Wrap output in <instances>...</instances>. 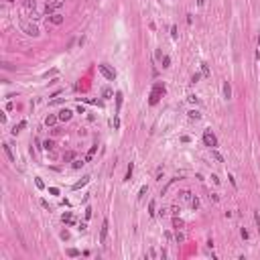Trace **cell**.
<instances>
[{
    "label": "cell",
    "mask_w": 260,
    "mask_h": 260,
    "mask_svg": "<svg viewBox=\"0 0 260 260\" xmlns=\"http://www.w3.org/2000/svg\"><path fill=\"white\" fill-rule=\"evenodd\" d=\"M163 94H165V85L157 83V85L152 88V92H151V100H148V102H151V106H155V104L161 100V96H163Z\"/></svg>",
    "instance_id": "1"
},
{
    "label": "cell",
    "mask_w": 260,
    "mask_h": 260,
    "mask_svg": "<svg viewBox=\"0 0 260 260\" xmlns=\"http://www.w3.org/2000/svg\"><path fill=\"white\" fill-rule=\"evenodd\" d=\"M21 28H22V33L28 35V37H39V28L33 22H21Z\"/></svg>",
    "instance_id": "2"
},
{
    "label": "cell",
    "mask_w": 260,
    "mask_h": 260,
    "mask_svg": "<svg viewBox=\"0 0 260 260\" xmlns=\"http://www.w3.org/2000/svg\"><path fill=\"white\" fill-rule=\"evenodd\" d=\"M203 142H205V146H209V148H215V146H218V138H215V134H213L212 130H205V132H203Z\"/></svg>",
    "instance_id": "3"
},
{
    "label": "cell",
    "mask_w": 260,
    "mask_h": 260,
    "mask_svg": "<svg viewBox=\"0 0 260 260\" xmlns=\"http://www.w3.org/2000/svg\"><path fill=\"white\" fill-rule=\"evenodd\" d=\"M98 69H100V73H102L106 79H110V82H114V79H116V73H114L108 65H104V63H102V65H98Z\"/></svg>",
    "instance_id": "4"
},
{
    "label": "cell",
    "mask_w": 260,
    "mask_h": 260,
    "mask_svg": "<svg viewBox=\"0 0 260 260\" xmlns=\"http://www.w3.org/2000/svg\"><path fill=\"white\" fill-rule=\"evenodd\" d=\"M63 6V0H47V6H45V10H47V14H53V10H57V8Z\"/></svg>",
    "instance_id": "5"
},
{
    "label": "cell",
    "mask_w": 260,
    "mask_h": 260,
    "mask_svg": "<svg viewBox=\"0 0 260 260\" xmlns=\"http://www.w3.org/2000/svg\"><path fill=\"white\" fill-rule=\"evenodd\" d=\"M108 228H110V224H108V219H104L102 222V232H100V242H106V238H108Z\"/></svg>",
    "instance_id": "6"
},
{
    "label": "cell",
    "mask_w": 260,
    "mask_h": 260,
    "mask_svg": "<svg viewBox=\"0 0 260 260\" xmlns=\"http://www.w3.org/2000/svg\"><path fill=\"white\" fill-rule=\"evenodd\" d=\"M71 116H73V112H71V110H67V108H63L61 112H59V120H61V122H69V120H71Z\"/></svg>",
    "instance_id": "7"
},
{
    "label": "cell",
    "mask_w": 260,
    "mask_h": 260,
    "mask_svg": "<svg viewBox=\"0 0 260 260\" xmlns=\"http://www.w3.org/2000/svg\"><path fill=\"white\" fill-rule=\"evenodd\" d=\"M2 146H4V152H6L8 161H10V163H16V157H14V152H12V148H10V144H8V142H4Z\"/></svg>",
    "instance_id": "8"
},
{
    "label": "cell",
    "mask_w": 260,
    "mask_h": 260,
    "mask_svg": "<svg viewBox=\"0 0 260 260\" xmlns=\"http://www.w3.org/2000/svg\"><path fill=\"white\" fill-rule=\"evenodd\" d=\"M222 92H224V98H226V100H230V98H232V85H230V82H224Z\"/></svg>",
    "instance_id": "9"
},
{
    "label": "cell",
    "mask_w": 260,
    "mask_h": 260,
    "mask_svg": "<svg viewBox=\"0 0 260 260\" xmlns=\"http://www.w3.org/2000/svg\"><path fill=\"white\" fill-rule=\"evenodd\" d=\"M89 179H92V177H89V175H85V177H83L82 181H77V183L73 185V191H77V189H82L83 185H88V183H89Z\"/></svg>",
    "instance_id": "10"
},
{
    "label": "cell",
    "mask_w": 260,
    "mask_h": 260,
    "mask_svg": "<svg viewBox=\"0 0 260 260\" xmlns=\"http://www.w3.org/2000/svg\"><path fill=\"white\" fill-rule=\"evenodd\" d=\"M49 21L53 22V25H61V22H63V16H61L59 12H53L51 16H49Z\"/></svg>",
    "instance_id": "11"
},
{
    "label": "cell",
    "mask_w": 260,
    "mask_h": 260,
    "mask_svg": "<svg viewBox=\"0 0 260 260\" xmlns=\"http://www.w3.org/2000/svg\"><path fill=\"white\" fill-rule=\"evenodd\" d=\"M96 152H98V144H94V146H92V148L88 151V155H85V158H83V161H92Z\"/></svg>",
    "instance_id": "12"
},
{
    "label": "cell",
    "mask_w": 260,
    "mask_h": 260,
    "mask_svg": "<svg viewBox=\"0 0 260 260\" xmlns=\"http://www.w3.org/2000/svg\"><path fill=\"white\" fill-rule=\"evenodd\" d=\"M25 126H27V122H25V120H22V122H18V124H16V126H14V128H12V130H10V132H12L14 136H16V134H18V132H21V130H22V128H25Z\"/></svg>",
    "instance_id": "13"
},
{
    "label": "cell",
    "mask_w": 260,
    "mask_h": 260,
    "mask_svg": "<svg viewBox=\"0 0 260 260\" xmlns=\"http://www.w3.org/2000/svg\"><path fill=\"white\" fill-rule=\"evenodd\" d=\"M57 120H59V116H53V114H49V116L45 118V124H47V126H53Z\"/></svg>",
    "instance_id": "14"
},
{
    "label": "cell",
    "mask_w": 260,
    "mask_h": 260,
    "mask_svg": "<svg viewBox=\"0 0 260 260\" xmlns=\"http://www.w3.org/2000/svg\"><path fill=\"white\" fill-rule=\"evenodd\" d=\"M22 6L27 8V10H35V6H37V2H35V0H25V2H22Z\"/></svg>",
    "instance_id": "15"
},
{
    "label": "cell",
    "mask_w": 260,
    "mask_h": 260,
    "mask_svg": "<svg viewBox=\"0 0 260 260\" xmlns=\"http://www.w3.org/2000/svg\"><path fill=\"white\" fill-rule=\"evenodd\" d=\"M179 195H181V199H183V201H189V203H191V199H193V195L189 191H181L179 193Z\"/></svg>",
    "instance_id": "16"
},
{
    "label": "cell",
    "mask_w": 260,
    "mask_h": 260,
    "mask_svg": "<svg viewBox=\"0 0 260 260\" xmlns=\"http://www.w3.org/2000/svg\"><path fill=\"white\" fill-rule=\"evenodd\" d=\"M212 157L218 161V163H224V157H222V152H218L215 148H212Z\"/></svg>",
    "instance_id": "17"
},
{
    "label": "cell",
    "mask_w": 260,
    "mask_h": 260,
    "mask_svg": "<svg viewBox=\"0 0 260 260\" xmlns=\"http://www.w3.org/2000/svg\"><path fill=\"white\" fill-rule=\"evenodd\" d=\"M132 171H134V163H130L128 169H126V181H130V179H132Z\"/></svg>",
    "instance_id": "18"
},
{
    "label": "cell",
    "mask_w": 260,
    "mask_h": 260,
    "mask_svg": "<svg viewBox=\"0 0 260 260\" xmlns=\"http://www.w3.org/2000/svg\"><path fill=\"white\" fill-rule=\"evenodd\" d=\"M43 148H45V151H53V148H55L53 140H45V144H43Z\"/></svg>",
    "instance_id": "19"
},
{
    "label": "cell",
    "mask_w": 260,
    "mask_h": 260,
    "mask_svg": "<svg viewBox=\"0 0 260 260\" xmlns=\"http://www.w3.org/2000/svg\"><path fill=\"white\" fill-rule=\"evenodd\" d=\"M189 118H191V120H199V118H201V114H199L197 110H191V112H189Z\"/></svg>",
    "instance_id": "20"
},
{
    "label": "cell",
    "mask_w": 260,
    "mask_h": 260,
    "mask_svg": "<svg viewBox=\"0 0 260 260\" xmlns=\"http://www.w3.org/2000/svg\"><path fill=\"white\" fill-rule=\"evenodd\" d=\"M163 67H165V69L171 67V57H169V55H165V57H163Z\"/></svg>",
    "instance_id": "21"
},
{
    "label": "cell",
    "mask_w": 260,
    "mask_h": 260,
    "mask_svg": "<svg viewBox=\"0 0 260 260\" xmlns=\"http://www.w3.org/2000/svg\"><path fill=\"white\" fill-rule=\"evenodd\" d=\"M146 191H148V187H146V185H142V187H140V191H138V199H142L144 195H146Z\"/></svg>",
    "instance_id": "22"
},
{
    "label": "cell",
    "mask_w": 260,
    "mask_h": 260,
    "mask_svg": "<svg viewBox=\"0 0 260 260\" xmlns=\"http://www.w3.org/2000/svg\"><path fill=\"white\" fill-rule=\"evenodd\" d=\"M61 219H63V224H71V213H69V212H67V213H63Z\"/></svg>",
    "instance_id": "23"
},
{
    "label": "cell",
    "mask_w": 260,
    "mask_h": 260,
    "mask_svg": "<svg viewBox=\"0 0 260 260\" xmlns=\"http://www.w3.org/2000/svg\"><path fill=\"white\" fill-rule=\"evenodd\" d=\"M173 226H175V228L179 230V228H183V222H181V219H179L177 215H175V219H173Z\"/></svg>",
    "instance_id": "24"
},
{
    "label": "cell",
    "mask_w": 260,
    "mask_h": 260,
    "mask_svg": "<svg viewBox=\"0 0 260 260\" xmlns=\"http://www.w3.org/2000/svg\"><path fill=\"white\" fill-rule=\"evenodd\" d=\"M201 73H203V75H205V77L209 75V67H207L205 63H201Z\"/></svg>",
    "instance_id": "25"
},
{
    "label": "cell",
    "mask_w": 260,
    "mask_h": 260,
    "mask_svg": "<svg viewBox=\"0 0 260 260\" xmlns=\"http://www.w3.org/2000/svg\"><path fill=\"white\" fill-rule=\"evenodd\" d=\"M240 236H242L244 240H248V238H250V234H248V230H246V228H242V230H240Z\"/></svg>",
    "instance_id": "26"
},
{
    "label": "cell",
    "mask_w": 260,
    "mask_h": 260,
    "mask_svg": "<svg viewBox=\"0 0 260 260\" xmlns=\"http://www.w3.org/2000/svg\"><path fill=\"white\" fill-rule=\"evenodd\" d=\"M191 207H193V209H199V199H197V197L191 199Z\"/></svg>",
    "instance_id": "27"
},
{
    "label": "cell",
    "mask_w": 260,
    "mask_h": 260,
    "mask_svg": "<svg viewBox=\"0 0 260 260\" xmlns=\"http://www.w3.org/2000/svg\"><path fill=\"white\" fill-rule=\"evenodd\" d=\"M116 104H118V110H120V106H122V94L120 92L116 94Z\"/></svg>",
    "instance_id": "28"
},
{
    "label": "cell",
    "mask_w": 260,
    "mask_h": 260,
    "mask_svg": "<svg viewBox=\"0 0 260 260\" xmlns=\"http://www.w3.org/2000/svg\"><path fill=\"white\" fill-rule=\"evenodd\" d=\"M148 213H151V215H155V201H151V203H148Z\"/></svg>",
    "instance_id": "29"
},
{
    "label": "cell",
    "mask_w": 260,
    "mask_h": 260,
    "mask_svg": "<svg viewBox=\"0 0 260 260\" xmlns=\"http://www.w3.org/2000/svg\"><path fill=\"white\" fill-rule=\"evenodd\" d=\"M35 185H37V189H43V187H45V185H43V181H41L39 177L35 179Z\"/></svg>",
    "instance_id": "30"
},
{
    "label": "cell",
    "mask_w": 260,
    "mask_h": 260,
    "mask_svg": "<svg viewBox=\"0 0 260 260\" xmlns=\"http://www.w3.org/2000/svg\"><path fill=\"white\" fill-rule=\"evenodd\" d=\"M175 240H177V242H183V240H185V236H183L181 232H177V234H175Z\"/></svg>",
    "instance_id": "31"
},
{
    "label": "cell",
    "mask_w": 260,
    "mask_h": 260,
    "mask_svg": "<svg viewBox=\"0 0 260 260\" xmlns=\"http://www.w3.org/2000/svg\"><path fill=\"white\" fill-rule=\"evenodd\" d=\"M187 100H189L191 104H199V98H197V96H189Z\"/></svg>",
    "instance_id": "32"
},
{
    "label": "cell",
    "mask_w": 260,
    "mask_h": 260,
    "mask_svg": "<svg viewBox=\"0 0 260 260\" xmlns=\"http://www.w3.org/2000/svg\"><path fill=\"white\" fill-rule=\"evenodd\" d=\"M63 158H65V161H73V158H75V155H73V152H67Z\"/></svg>",
    "instance_id": "33"
},
{
    "label": "cell",
    "mask_w": 260,
    "mask_h": 260,
    "mask_svg": "<svg viewBox=\"0 0 260 260\" xmlns=\"http://www.w3.org/2000/svg\"><path fill=\"white\" fill-rule=\"evenodd\" d=\"M82 165H83V161H79V158H77V161H73V169H79Z\"/></svg>",
    "instance_id": "34"
},
{
    "label": "cell",
    "mask_w": 260,
    "mask_h": 260,
    "mask_svg": "<svg viewBox=\"0 0 260 260\" xmlns=\"http://www.w3.org/2000/svg\"><path fill=\"white\" fill-rule=\"evenodd\" d=\"M199 79H201V75H199V73H195V75H193V77H191V83H197V82H199Z\"/></svg>",
    "instance_id": "35"
},
{
    "label": "cell",
    "mask_w": 260,
    "mask_h": 260,
    "mask_svg": "<svg viewBox=\"0 0 260 260\" xmlns=\"http://www.w3.org/2000/svg\"><path fill=\"white\" fill-rule=\"evenodd\" d=\"M49 193H51V195H59V189H57V187H51Z\"/></svg>",
    "instance_id": "36"
},
{
    "label": "cell",
    "mask_w": 260,
    "mask_h": 260,
    "mask_svg": "<svg viewBox=\"0 0 260 260\" xmlns=\"http://www.w3.org/2000/svg\"><path fill=\"white\" fill-rule=\"evenodd\" d=\"M85 228H88V224H85V222H82V224H79V228H77V230H79V232H85Z\"/></svg>",
    "instance_id": "37"
},
{
    "label": "cell",
    "mask_w": 260,
    "mask_h": 260,
    "mask_svg": "<svg viewBox=\"0 0 260 260\" xmlns=\"http://www.w3.org/2000/svg\"><path fill=\"white\" fill-rule=\"evenodd\" d=\"M177 35H179V33H177V27H173V28H171V37H173V39H177Z\"/></svg>",
    "instance_id": "38"
},
{
    "label": "cell",
    "mask_w": 260,
    "mask_h": 260,
    "mask_svg": "<svg viewBox=\"0 0 260 260\" xmlns=\"http://www.w3.org/2000/svg\"><path fill=\"white\" fill-rule=\"evenodd\" d=\"M67 254H69V256H79V252H77V250H73V248H71Z\"/></svg>",
    "instance_id": "39"
},
{
    "label": "cell",
    "mask_w": 260,
    "mask_h": 260,
    "mask_svg": "<svg viewBox=\"0 0 260 260\" xmlns=\"http://www.w3.org/2000/svg\"><path fill=\"white\" fill-rule=\"evenodd\" d=\"M228 179H230V183H232L234 187H236V179H234V175H228Z\"/></svg>",
    "instance_id": "40"
},
{
    "label": "cell",
    "mask_w": 260,
    "mask_h": 260,
    "mask_svg": "<svg viewBox=\"0 0 260 260\" xmlns=\"http://www.w3.org/2000/svg\"><path fill=\"white\" fill-rule=\"evenodd\" d=\"M209 199H213V201H219V197H218V193H212V195H209Z\"/></svg>",
    "instance_id": "41"
},
{
    "label": "cell",
    "mask_w": 260,
    "mask_h": 260,
    "mask_svg": "<svg viewBox=\"0 0 260 260\" xmlns=\"http://www.w3.org/2000/svg\"><path fill=\"white\" fill-rule=\"evenodd\" d=\"M254 219H256V224H258V230H260V215H258V213H254Z\"/></svg>",
    "instance_id": "42"
},
{
    "label": "cell",
    "mask_w": 260,
    "mask_h": 260,
    "mask_svg": "<svg viewBox=\"0 0 260 260\" xmlns=\"http://www.w3.org/2000/svg\"><path fill=\"white\" fill-rule=\"evenodd\" d=\"M197 4H199V6H201V4H203V0H197Z\"/></svg>",
    "instance_id": "43"
}]
</instances>
